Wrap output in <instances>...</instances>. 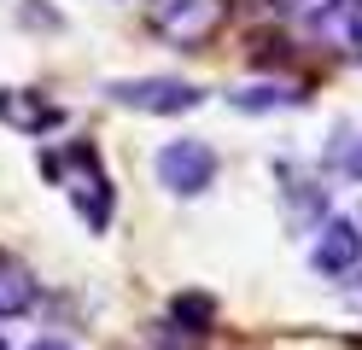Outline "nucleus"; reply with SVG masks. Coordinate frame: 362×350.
<instances>
[{"mask_svg":"<svg viewBox=\"0 0 362 350\" xmlns=\"http://www.w3.org/2000/svg\"><path fill=\"white\" fill-rule=\"evenodd\" d=\"M30 350H71V344H53V339H41V344H30Z\"/></svg>","mask_w":362,"mask_h":350,"instance_id":"obj_11","label":"nucleus"},{"mask_svg":"<svg viewBox=\"0 0 362 350\" xmlns=\"http://www.w3.org/2000/svg\"><path fill=\"white\" fill-rule=\"evenodd\" d=\"M24 310H35V280H30V269L0 257V315H24Z\"/></svg>","mask_w":362,"mask_h":350,"instance_id":"obj_9","label":"nucleus"},{"mask_svg":"<svg viewBox=\"0 0 362 350\" xmlns=\"http://www.w3.org/2000/svg\"><path fill=\"white\" fill-rule=\"evenodd\" d=\"M41 175L64 181L76 216L94 228V233L111 228V204H117V193H111V175H105V163H100V152L88 146V140H71L64 152H41Z\"/></svg>","mask_w":362,"mask_h":350,"instance_id":"obj_1","label":"nucleus"},{"mask_svg":"<svg viewBox=\"0 0 362 350\" xmlns=\"http://www.w3.org/2000/svg\"><path fill=\"white\" fill-rule=\"evenodd\" d=\"M152 170L175 199H199V193H211V181H216V152L205 140H170V146H158Z\"/></svg>","mask_w":362,"mask_h":350,"instance_id":"obj_3","label":"nucleus"},{"mask_svg":"<svg viewBox=\"0 0 362 350\" xmlns=\"http://www.w3.org/2000/svg\"><path fill=\"white\" fill-rule=\"evenodd\" d=\"M0 123L24 129V134H47V129L64 123V111L53 100H41V93H30V88H0Z\"/></svg>","mask_w":362,"mask_h":350,"instance_id":"obj_6","label":"nucleus"},{"mask_svg":"<svg viewBox=\"0 0 362 350\" xmlns=\"http://www.w3.org/2000/svg\"><path fill=\"white\" fill-rule=\"evenodd\" d=\"M105 100L129 105V111H146V117H181L205 93L193 82H181V76H117V82H105Z\"/></svg>","mask_w":362,"mask_h":350,"instance_id":"obj_2","label":"nucleus"},{"mask_svg":"<svg viewBox=\"0 0 362 350\" xmlns=\"http://www.w3.org/2000/svg\"><path fill=\"white\" fill-rule=\"evenodd\" d=\"M146 23L175 47H199L222 23V0H152Z\"/></svg>","mask_w":362,"mask_h":350,"instance_id":"obj_4","label":"nucleus"},{"mask_svg":"<svg viewBox=\"0 0 362 350\" xmlns=\"http://www.w3.org/2000/svg\"><path fill=\"white\" fill-rule=\"evenodd\" d=\"M228 100H234V111H281V105H304V93L286 82H245Z\"/></svg>","mask_w":362,"mask_h":350,"instance_id":"obj_7","label":"nucleus"},{"mask_svg":"<svg viewBox=\"0 0 362 350\" xmlns=\"http://www.w3.org/2000/svg\"><path fill=\"white\" fill-rule=\"evenodd\" d=\"M356 263H362V222L327 216L322 233H315V245H310V269L315 274H333V280H351Z\"/></svg>","mask_w":362,"mask_h":350,"instance_id":"obj_5","label":"nucleus"},{"mask_svg":"<svg viewBox=\"0 0 362 350\" xmlns=\"http://www.w3.org/2000/svg\"><path fill=\"white\" fill-rule=\"evenodd\" d=\"M339 170H345L351 181H362V140H356L351 152H339Z\"/></svg>","mask_w":362,"mask_h":350,"instance_id":"obj_10","label":"nucleus"},{"mask_svg":"<svg viewBox=\"0 0 362 350\" xmlns=\"http://www.w3.org/2000/svg\"><path fill=\"white\" fill-rule=\"evenodd\" d=\"M216 321V298L205 292H175L170 298V327H181V333H211Z\"/></svg>","mask_w":362,"mask_h":350,"instance_id":"obj_8","label":"nucleus"},{"mask_svg":"<svg viewBox=\"0 0 362 350\" xmlns=\"http://www.w3.org/2000/svg\"><path fill=\"white\" fill-rule=\"evenodd\" d=\"M0 350H6V339H0Z\"/></svg>","mask_w":362,"mask_h":350,"instance_id":"obj_12","label":"nucleus"}]
</instances>
